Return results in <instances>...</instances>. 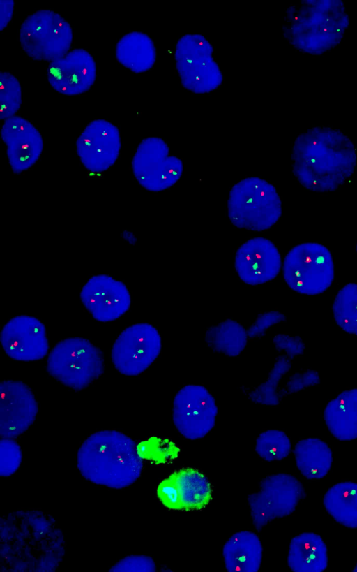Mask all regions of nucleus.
<instances>
[{
    "label": "nucleus",
    "mask_w": 357,
    "mask_h": 572,
    "mask_svg": "<svg viewBox=\"0 0 357 572\" xmlns=\"http://www.w3.org/2000/svg\"><path fill=\"white\" fill-rule=\"evenodd\" d=\"M109 571L112 572H154L156 571V564L149 556L131 555L120 559Z\"/></svg>",
    "instance_id": "f704fd0d"
},
{
    "label": "nucleus",
    "mask_w": 357,
    "mask_h": 572,
    "mask_svg": "<svg viewBox=\"0 0 357 572\" xmlns=\"http://www.w3.org/2000/svg\"><path fill=\"white\" fill-rule=\"evenodd\" d=\"M353 571H354V572H357V564H356V565L355 566V567L354 568Z\"/></svg>",
    "instance_id": "a19ab883"
},
{
    "label": "nucleus",
    "mask_w": 357,
    "mask_h": 572,
    "mask_svg": "<svg viewBox=\"0 0 357 572\" xmlns=\"http://www.w3.org/2000/svg\"><path fill=\"white\" fill-rule=\"evenodd\" d=\"M20 41L23 50L33 59L52 62L68 53L73 31L59 14L40 10L22 24Z\"/></svg>",
    "instance_id": "1a4fd4ad"
},
{
    "label": "nucleus",
    "mask_w": 357,
    "mask_h": 572,
    "mask_svg": "<svg viewBox=\"0 0 357 572\" xmlns=\"http://www.w3.org/2000/svg\"><path fill=\"white\" fill-rule=\"evenodd\" d=\"M291 367V360L287 356L278 358L267 379L250 393V400L262 405L277 406L281 397L278 392L279 382Z\"/></svg>",
    "instance_id": "c756f323"
},
{
    "label": "nucleus",
    "mask_w": 357,
    "mask_h": 572,
    "mask_svg": "<svg viewBox=\"0 0 357 572\" xmlns=\"http://www.w3.org/2000/svg\"><path fill=\"white\" fill-rule=\"evenodd\" d=\"M14 9L13 0L0 1V30L2 31L12 19Z\"/></svg>",
    "instance_id": "58836bf2"
},
{
    "label": "nucleus",
    "mask_w": 357,
    "mask_h": 572,
    "mask_svg": "<svg viewBox=\"0 0 357 572\" xmlns=\"http://www.w3.org/2000/svg\"><path fill=\"white\" fill-rule=\"evenodd\" d=\"M356 251H357V245H356Z\"/></svg>",
    "instance_id": "79ce46f5"
},
{
    "label": "nucleus",
    "mask_w": 357,
    "mask_h": 572,
    "mask_svg": "<svg viewBox=\"0 0 357 572\" xmlns=\"http://www.w3.org/2000/svg\"><path fill=\"white\" fill-rule=\"evenodd\" d=\"M291 441L280 430H268L261 433L256 439L255 450L267 462L278 461L287 457L291 451Z\"/></svg>",
    "instance_id": "7c9ffc66"
},
{
    "label": "nucleus",
    "mask_w": 357,
    "mask_h": 572,
    "mask_svg": "<svg viewBox=\"0 0 357 572\" xmlns=\"http://www.w3.org/2000/svg\"><path fill=\"white\" fill-rule=\"evenodd\" d=\"M213 52L212 45L201 34H188L178 39L174 58L185 89L195 94H205L221 85L223 75Z\"/></svg>",
    "instance_id": "6e6552de"
},
{
    "label": "nucleus",
    "mask_w": 357,
    "mask_h": 572,
    "mask_svg": "<svg viewBox=\"0 0 357 572\" xmlns=\"http://www.w3.org/2000/svg\"><path fill=\"white\" fill-rule=\"evenodd\" d=\"M0 119L6 120L15 114L22 103V89L18 80L10 73H0Z\"/></svg>",
    "instance_id": "473e14b6"
},
{
    "label": "nucleus",
    "mask_w": 357,
    "mask_h": 572,
    "mask_svg": "<svg viewBox=\"0 0 357 572\" xmlns=\"http://www.w3.org/2000/svg\"><path fill=\"white\" fill-rule=\"evenodd\" d=\"M80 298L93 317L100 322L117 319L128 310L131 303L126 286L106 274L91 277L83 286Z\"/></svg>",
    "instance_id": "f3484780"
},
{
    "label": "nucleus",
    "mask_w": 357,
    "mask_h": 572,
    "mask_svg": "<svg viewBox=\"0 0 357 572\" xmlns=\"http://www.w3.org/2000/svg\"><path fill=\"white\" fill-rule=\"evenodd\" d=\"M116 57L123 66L135 73H140L153 67L156 59V50L152 39L147 34L133 31L119 41Z\"/></svg>",
    "instance_id": "393cba45"
},
{
    "label": "nucleus",
    "mask_w": 357,
    "mask_h": 572,
    "mask_svg": "<svg viewBox=\"0 0 357 572\" xmlns=\"http://www.w3.org/2000/svg\"><path fill=\"white\" fill-rule=\"evenodd\" d=\"M259 487L248 497L252 524L258 531L270 521L292 513L305 494L300 481L287 474L268 476Z\"/></svg>",
    "instance_id": "9d476101"
},
{
    "label": "nucleus",
    "mask_w": 357,
    "mask_h": 572,
    "mask_svg": "<svg viewBox=\"0 0 357 572\" xmlns=\"http://www.w3.org/2000/svg\"><path fill=\"white\" fill-rule=\"evenodd\" d=\"M330 432L338 440L357 438V388L340 393L330 401L324 411Z\"/></svg>",
    "instance_id": "5701e85b"
},
{
    "label": "nucleus",
    "mask_w": 357,
    "mask_h": 572,
    "mask_svg": "<svg viewBox=\"0 0 357 572\" xmlns=\"http://www.w3.org/2000/svg\"><path fill=\"white\" fill-rule=\"evenodd\" d=\"M286 320L284 314L278 311H270L260 314L255 321L247 330L249 338H257L264 336L271 326Z\"/></svg>",
    "instance_id": "c9c22d12"
},
{
    "label": "nucleus",
    "mask_w": 357,
    "mask_h": 572,
    "mask_svg": "<svg viewBox=\"0 0 357 572\" xmlns=\"http://www.w3.org/2000/svg\"><path fill=\"white\" fill-rule=\"evenodd\" d=\"M323 502L335 521L349 528H357V483L335 484L326 492Z\"/></svg>",
    "instance_id": "bb28decb"
},
{
    "label": "nucleus",
    "mask_w": 357,
    "mask_h": 572,
    "mask_svg": "<svg viewBox=\"0 0 357 572\" xmlns=\"http://www.w3.org/2000/svg\"><path fill=\"white\" fill-rule=\"evenodd\" d=\"M1 135L14 173L26 171L37 162L43 149V140L40 132L28 120L20 116L6 119Z\"/></svg>",
    "instance_id": "412c9836"
},
{
    "label": "nucleus",
    "mask_w": 357,
    "mask_h": 572,
    "mask_svg": "<svg viewBox=\"0 0 357 572\" xmlns=\"http://www.w3.org/2000/svg\"><path fill=\"white\" fill-rule=\"evenodd\" d=\"M282 271L291 289L308 295L324 292L334 279L331 252L325 246L314 242L293 247L284 258Z\"/></svg>",
    "instance_id": "0eeeda50"
},
{
    "label": "nucleus",
    "mask_w": 357,
    "mask_h": 572,
    "mask_svg": "<svg viewBox=\"0 0 357 572\" xmlns=\"http://www.w3.org/2000/svg\"><path fill=\"white\" fill-rule=\"evenodd\" d=\"M227 211L234 226L263 231L278 221L282 214V204L271 184L259 177H248L231 188Z\"/></svg>",
    "instance_id": "39448f33"
},
{
    "label": "nucleus",
    "mask_w": 357,
    "mask_h": 572,
    "mask_svg": "<svg viewBox=\"0 0 357 572\" xmlns=\"http://www.w3.org/2000/svg\"><path fill=\"white\" fill-rule=\"evenodd\" d=\"M64 552L62 531L50 515L20 510L1 518V571H54Z\"/></svg>",
    "instance_id": "f257e3e1"
},
{
    "label": "nucleus",
    "mask_w": 357,
    "mask_h": 572,
    "mask_svg": "<svg viewBox=\"0 0 357 572\" xmlns=\"http://www.w3.org/2000/svg\"><path fill=\"white\" fill-rule=\"evenodd\" d=\"M287 564L295 572H321L328 564L327 548L320 536L305 532L290 542Z\"/></svg>",
    "instance_id": "b1692460"
},
{
    "label": "nucleus",
    "mask_w": 357,
    "mask_h": 572,
    "mask_svg": "<svg viewBox=\"0 0 357 572\" xmlns=\"http://www.w3.org/2000/svg\"><path fill=\"white\" fill-rule=\"evenodd\" d=\"M248 335L238 322L227 319L209 328L205 334L207 345L214 351L235 357L245 349Z\"/></svg>",
    "instance_id": "cd10ccee"
},
{
    "label": "nucleus",
    "mask_w": 357,
    "mask_h": 572,
    "mask_svg": "<svg viewBox=\"0 0 357 572\" xmlns=\"http://www.w3.org/2000/svg\"><path fill=\"white\" fill-rule=\"evenodd\" d=\"M332 309L337 325L344 332L357 335V284H348L339 291Z\"/></svg>",
    "instance_id": "c85d7f7f"
},
{
    "label": "nucleus",
    "mask_w": 357,
    "mask_h": 572,
    "mask_svg": "<svg viewBox=\"0 0 357 572\" xmlns=\"http://www.w3.org/2000/svg\"><path fill=\"white\" fill-rule=\"evenodd\" d=\"M222 556L229 572H257L263 556V547L258 536L248 531L233 534L224 544Z\"/></svg>",
    "instance_id": "4be33fe9"
},
{
    "label": "nucleus",
    "mask_w": 357,
    "mask_h": 572,
    "mask_svg": "<svg viewBox=\"0 0 357 572\" xmlns=\"http://www.w3.org/2000/svg\"><path fill=\"white\" fill-rule=\"evenodd\" d=\"M122 237L130 244H135L137 238L135 235L130 231L125 230L122 233Z\"/></svg>",
    "instance_id": "ea45409f"
},
{
    "label": "nucleus",
    "mask_w": 357,
    "mask_h": 572,
    "mask_svg": "<svg viewBox=\"0 0 357 572\" xmlns=\"http://www.w3.org/2000/svg\"><path fill=\"white\" fill-rule=\"evenodd\" d=\"M349 24L342 1L303 0L287 10L282 29L295 48L321 55L340 43Z\"/></svg>",
    "instance_id": "20e7f679"
},
{
    "label": "nucleus",
    "mask_w": 357,
    "mask_h": 572,
    "mask_svg": "<svg viewBox=\"0 0 357 572\" xmlns=\"http://www.w3.org/2000/svg\"><path fill=\"white\" fill-rule=\"evenodd\" d=\"M291 159L294 174L304 187L328 192L351 176L357 155L354 145L342 131L316 126L296 138Z\"/></svg>",
    "instance_id": "f03ea898"
},
{
    "label": "nucleus",
    "mask_w": 357,
    "mask_h": 572,
    "mask_svg": "<svg viewBox=\"0 0 357 572\" xmlns=\"http://www.w3.org/2000/svg\"><path fill=\"white\" fill-rule=\"evenodd\" d=\"M319 383L320 377L317 371L308 370L303 373H296L288 380L285 390H282V394L296 393Z\"/></svg>",
    "instance_id": "4c0bfd02"
},
{
    "label": "nucleus",
    "mask_w": 357,
    "mask_h": 572,
    "mask_svg": "<svg viewBox=\"0 0 357 572\" xmlns=\"http://www.w3.org/2000/svg\"><path fill=\"white\" fill-rule=\"evenodd\" d=\"M160 501L170 510H201L212 499V489L206 476L197 469L183 468L172 472L158 485Z\"/></svg>",
    "instance_id": "4468645a"
},
{
    "label": "nucleus",
    "mask_w": 357,
    "mask_h": 572,
    "mask_svg": "<svg viewBox=\"0 0 357 572\" xmlns=\"http://www.w3.org/2000/svg\"><path fill=\"white\" fill-rule=\"evenodd\" d=\"M280 254L269 240L254 237L243 243L235 256V270L246 284L257 286L268 282L279 274Z\"/></svg>",
    "instance_id": "6ab92c4d"
},
{
    "label": "nucleus",
    "mask_w": 357,
    "mask_h": 572,
    "mask_svg": "<svg viewBox=\"0 0 357 572\" xmlns=\"http://www.w3.org/2000/svg\"><path fill=\"white\" fill-rule=\"evenodd\" d=\"M96 78V66L92 56L83 49H75L50 63L49 83L56 91L75 96L87 91Z\"/></svg>",
    "instance_id": "aec40b11"
},
{
    "label": "nucleus",
    "mask_w": 357,
    "mask_h": 572,
    "mask_svg": "<svg viewBox=\"0 0 357 572\" xmlns=\"http://www.w3.org/2000/svg\"><path fill=\"white\" fill-rule=\"evenodd\" d=\"M294 454L298 469L307 479L322 478L331 467V450L319 439L299 441L295 446Z\"/></svg>",
    "instance_id": "a878e982"
},
{
    "label": "nucleus",
    "mask_w": 357,
    "mask_h": 572,
    "mask_svg": "<svg viewBox=\"0 0 357 572\" xmlns=\"http://www.w3.org/2000/svg\"><path fill=\"white\" fill-rule=\"evenodd\" d=\"M161 349L158 330L148 323H136L119 335L112 349V360L121 374L137 376L155 360Z\"/></svg>",
    "instance_id": "f8f14e48"
},
{
    "label": "nucleus",
    "mask_w": 357,
    "mask_h": 572,
    "mask_svg": "<svg viewBox=\"0 0 357 572\" xmlns=\"http://www.w3.org/2000/svg\"><path fill=\"white\" fill-rule=\"evenodd\" d=\"M218 411L215 398L205 387L189 384L174 397L172 420L183 437L196 440L204 437L213 428Z\"/></svg>",
    "instance_id": "ddd939ff"
},
{
    "label": "nucleus",
    "mask_w": 357,
    "mask_h": 572,
    "mask_svg": "<svg viewBox=\"0 0 357 572\" xmlns=\"http://www.w3.org/2000/svg\"><path fill=\"white\" fill-rule=\"evenodd\" d=\"M47 369L61 383L76 391L87 387L104 371L99 349L82 337H70L57 343L50 353Z\"/></svg>",
    "instance_id": "423d86ee"
},
{
    "label": "nucleus",
    "mask_w": 357,
    "mask_h": 572,
    "mask_svg": "<svg viewBox=\"0 0 357 572\" xmlns=\"http://www.w3.org/2000/svg\"><path fill=\"white\" fill-rule=\"evenodd\" d=\"M77 153L84 166L92 173L108 170L116 161L121 149L118 128L105 119L91 122L78 138Z\"/></svg>",
    "instance_id": "2eb2a0df"
},
{
    "label": "nucleus",
    "mask_w": 357,
    "mask_h": 572,
    "mask_svg": "<svg viewBox=\"0 0 357 572\" xmlns=\"http://www.w3.org/2000/svg\"><path fill=\"white\" fill-rule=\"evenodd\" d=\"M22 462V451L12 438L0 440V476L9 477L19 469Z\"/></svg>",
    "instance_id": "72a5a7b5"
},
{
    "label": "nucleus",
    "mask_w": 357,
    "mask_h": 572,
    "mask_svg": "<svg viewBox=\"0 0 357 572\" xmlns=\"http://www.w3.org/2000/svg\"><path fill=\"white\" fill-rule=\"evenodd\" d=\"M1 343L10 358L20 361L40 360L49 349L45 325L38 318L26 315L15 316L3 326Z\"/></svg>",
    "instance_id": "a211bd4d"
},
{
    "label": "nucleus",
    "mask_w": 357,
    "mask_h": 572,
    "mask_svg": "<svg viewBox=\"0 0 357 572\" xmlns=\"http://www.w3.org/2000/svg\"><path fill=\"white\" fill-rule=\"evenodd\" d=\"M0 399V435L1 438H15L34 422L37 402L25 383L14 380L1 383Z\"/></svg>",
    "instance_id": "dca6fc26"
},
{
    "label": "nucleus",
    "mask_w": 357,
    "mask_h": 572,
    "mask_svg": "<svg viewBox=\"0 0 357 572\" xmlns=\"http://www.w3.org/2000/svg\"><path fill=\"white\" fill-rule=\"evenodd\" d=\"M136 442L126 434L113 430L89 436L79 446L77 467L86 481L112 489H123L141 476L143 460Z\"/></svg>",
    "instance_id": "7ed1b4c3"
},
{
    "label": "nucleus",
    "mask_w": 357,
    "mask_h": 572,
    "mask_svg": "<svg viewBox=\"0 0 357 572\" xmlns=\"http://www.w3.org/2000/svg\"><path fill=\"white\" fill-rule=\"evenodd\" d=\"M273 342L275 349L278 351H284L290 360L304 352L305 344L298 336L278 334L273 337Z\"/></svg>",
    "instance_id": "e433bc0d"
},
{
    "label": "nucleus",
    "mask_w": 357,
    "mask_h": 572,
    "mask_svg": "<svg viewBox=\"0 0 357 572\" xmlns=\"http://www.w3.org/2000/svg\"><path fill=\"white\" fill-rule=\"evenodd\" d=\"M137 449L142 460L155 464L172 462L178 457L180 453V448L174 441L157 437L141 441L137 445Z\"/></svg>",
    "instance_id": "2f4dec72"
},
{
    "label": "nucleus",
    "mask_w": 357,
    "mask_h": 572,
    "mask_svg": "<svg viewBox=\"0 0 357 572\" xmlns=\"http://www.w3.org/2000/svg\"><path fill=\"white\" fill-rule=\"evenodd\" d=\"M132 168L139 184L145 189L159 192L176 184L182 175L181 159L169 155L167 143L158 137L144 139L134 154Z\"/></svg>",
    "instance_id": "9b49d317"
}]
</instances>
